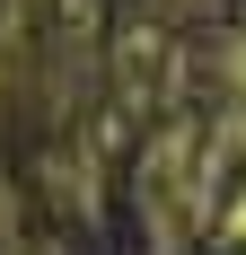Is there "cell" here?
Returning <instances> with one entry per match:
<instances>
[{
	"mask_svg": "<svg viewBox=\"0 0 246 255\" xmlns=\"http://www.w3.org/2000/svg\"><path fill=\"white\" fill-rule=\"evenodd\" d=\"M220 79H229V97H238V106H246V35H238V44H229V53H220Z\"/></svg>",
	"mask_w": 246,
	"mask_h": 255,
	"instance_id": "cell-2",
	"label": "cell"
},
{
	"mask_svg": "<svg viewBox=\"0 0 246 255\" xmlns=\"http://www.w3.org/2000/svg\"><path fill=\"white\" fill-rule=\"evenodd\" d=\"M220 185H229V141L220 124L176 115L167 132H149L141 167H132V211H141L149 255H185L211 220H220Z\"/></svg>",
	"mask_w": 246,
	"mask_h": 255,
	"instance_id": "cell-1",
	"label": "cell"
}]
</instances>
